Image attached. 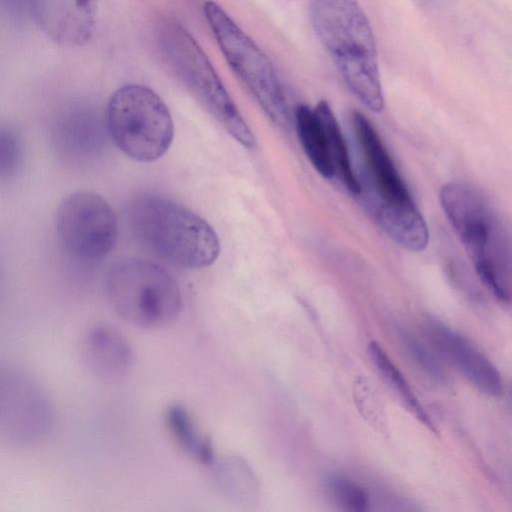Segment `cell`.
Segmentation results:
<instances>
[{"label":"cell","mask_w":512,"mask_h":512,"mask_svg":"<svg viewBox=\"0 0 512 512\" xmlns=\"http://www.w3.org/2000/svg\"><path fill=\"white\" fill-rule=\"evenodd\" d=\"M214 479L220 491L236 502H246L257 488L253 471L244 460L229 457L217 463Z\"/></svg>","instance_id":"ac0fdd59"},{"label":"cell","mask_w":512,"mask_h":512,"mask_svg":"<svg viewBox=\"0 0 512 512\" xmlns=\"http://www.w3.org/2000/svg\"><path fill=\"white\" fill-rule=\"evenodd\" d=\"M160 45L176 77L201 106L237 142L253 148L256 144L254 134L189 31L178 22L166 21L160 31Z\"/></svg>","instance_id":"5b68a950"},{"label":"cell","mask_w":512,"mask_h":512,"mask_svg":"<svg viewBox=\"0 0 512 512\" xmlns=\"http://www.w3.org/2000/svg\"><path fill=\"white\" fill-rule=\"evenodd\" d=\"M439 198L483 284L500 302L512 304L510 229L488 199L468 183H446Z\"/></svg>","instance_id":"6da1fadb"},{"label":"cell","mask_w":512,"mask_h":512,"mask_svg":"<svg viewBox=\"0 0 512 512\" xmlns=\"http://www.w3.org/2000/svg\"><path fill=\"white\" fill-rule=\"evenodd\" d=\"M310 21L351 93L380 112L384 97L371 25L356 0H312Z\"/></svg>","instance_id":"7a4b0ae2"},{"label":"cell","mask_w":512,"mask_h":512,"mask_svg":"<svg viewBox=\"0 0 512 512\" xmlns=\"http://www.w3.org/2000/svg\"><path fill=\"white\" fill-rule=\"evenodd\" d=\"M7 3V6L10 7H16V12H20L23 10V7H25L30 12L31 7V0H5Z\"/></svg>","instance_id":"cb8c5ba5"},{"label":"cell","mask_w":512,"mask_h":512,"mask_svg":"<svg viewBox=\"0 0 512 512\" xmlns=\"http://www.w3.org/2000/svg\"><path fill=\"white\" fill-rule=\"evenodd\" d=\"M510 397H511V402H512V386H511V390H510Z\"/></svg>","instance_id":"d4e9b609"},{"label":"cell","mask_w":512,"mask_h":512,"mask_svg":"<svg viewBox=\"0 0 512 512\" xmlns=\"http://www.w3.org/2000/svg\"><path fill=\"white\" fill-rule=\"evenodd\" d=\"M206 21L229 66L266 115L287 127L289 106L282 83L266 54L214 1L204 4Z\"/></svg>","instance_id":"52a82bcc"},{"label":"cell","mask_w":512,"mask_h":512,"mask_svg":"<svg viewBox=\"0 0 512 512\" xmlns=\"http://www.w3.org/2000/svg\"><path fill=\"white\" fill-rule=\"evenodd\" d=\"M398 336L403 349L414 367L430 382L443 385L447 381L445 370L432 350L410 331L400 328Z\"/></svg>","instance_id":"d6986e66"},{"label":"cell","mask_w":512,"mask_h":512,"mask_svg":"<svg viewBox=\"0 0 512 512\" xmlns=\"http://www.w3.org/2000/svg\"><path fill=\"white\" fill-rule=\"evenodd\" d=\"M23 147L19 134L11 127L0 129V175L11 178L20 170Z\"/></svg>","instance_id":"603a6c76"},{"label":"cell","mask_w":512,"mask_h":512,"mask_svg":"<svg viewBox=\"0 0 512 512\" xmlns=\"http://www.w3.org/2000/svg\"><path fill=\"white\" fill-rule=\"evenodd\" d=\"M56 230L64 249L86 261L106 257L118 239L113 209L102 196L89 191L72 193L60 203Z\"/></svg>","instance_id":"ba28073f"},{"label":"cell","mask_w":512,"mask_h":512,"mask_svg":"<svg viewBox=\"0 0 512 512\" xmlns=\"http://www.w3.org/2000/svg\"><path fill=\"white\" fill-rule=\"evenodd\" d=\"M88 115H75L70 117L64 123L65 126L61 132L66 136L65 141L68 144V149H73L76 152H89L95 145L98 144L100 136V126L97 119L87 117Z\"/></svg>","instance_id":"44dd1931"},{"label":"cell","mask_w":512,"mask_h":512,"mask_svg":"<svg viewBox=\"0 0 512 512\" xmlns=\"http://www.w3.org/2000/svg\"><path fill=\"white\" fill-rule=\"evenodd\" d=\"M81 356L93 375L108 381L126 376L134 361L128 340L119 330L107 324L96 325L86 333Z\"/></svg>","instance_id":"4fadbf2b"},{"label":"cell","mask_w":512,"mask_h":512,"mask_svg":"<svg viewBox=\"0 0 512 512\" xmlns=\"http://www.w3.org/2000/svg\"><path fill=\"white\" fill-rule=\"evenodd\" d=\"M353 397L357 409L368 424L379 432L384 431L386 421L381 398L365 377L355 378Z\"/></svg>","instance_id":"ffe728a7"},{"label":"cell","mask_w":512,"mask_h":512,"mask_svg":"<svg viewBox=\"0 0 512 512\" xmlns=\"http://www.w3.org/2000/svg\"><path fill=\"white\" fill-rule=\"evenodd\" d=\"M314 109L326 135L334 178L352 195H361L362 187L353 172L345 139L330 105L321 100Z\"/></svg>","instance_id":"9a60e30c"},{"label":"cell","mask_w":512,"mask_h":512,"mask_svg":"<svg viewBox=\"0 0 512 512\" xmlns=\"http://www.w3.org/2000/svg\"><path fill=\"white\" fill-rule=\"evenodd\" d=\"M368 354L376 369L397 393L406 409L424 426L436 432L433 421L415 395L407 379L395 366L384 349L375 341L369 343Z\"/></svg>","instance_id":"e0dca14e"},{"label":"cell","mask_w":512,"mask_h":512,"mask_svg":"<svg viewBox=\"0 0 512 512\" xmlns=\"http://www.w3.org/2000/svg\"><path fill=\"white\" fill-rule=\"evenodd\" d=\"M97 0H31L30 13L40 29L54 42L83 46L94 33Z\"/></svg>","instance_id":"7c38bea8"},{"label":"cell","mask_w":512,"mask_h":512,"mask_svg":"<svg viewBox=\"0 0 512 512\" xmlns=\"http://www.w3.org/2000/svg\"><path fill=\"white\" fill-rule=\"evenodd\" d=\"M165 418L173 438L188 456L205 465L214 464V451L210 440L200 434L184 406L171 405Z\"/></svg>","instance_id":"2e32d148"},{"label":"cell","mask_w":512,"mask_h":512,"mask_svg":"<svg viewBox=\"0 0 512 512\" xmlns=\"http://www.w3.org/2000/svg\"><path fill=\"white\" fill-rule=\"evenodd\" d=\"M327 487L333 498L344 509L352 512H364L369 509V496L354 481L339 475L327 479Z\"/></svg>","instance_id":"7402d4cb"},{"label":"cell","mask_w":512,"mask_h":512,"mask_svg":"<svg viewBox=\"0 0 512 512\" xmlns=\"http://www.w3.org/2000/svg\"><path fill=\"white\" fill-rule=\"evenodd\" d=\"M137 241L154 256L182 269H202L220 254L213 227L189 208L167 197L144 194L129 207Z\"/></svg>","instance_id":"3957f363"},{"label":"cell","mask_w":512,"mask_h":512,"mask_svg":"<svg viewBox=\"0 0 512 512\" xmlns=\"http://www.w3.org/2000/svg\"><path fill=\"white\" fill-rule=\"evenodd\" d=\"M425 330L434 349L478 391L491 397L502 394L499 370L470 339L435 317L425 320Z\"/></svg>","instance_id":"30bf717a"},{"label":"cell","mask_w":512,"mask_h":512,"mask_svg":"<svg viewBox=\"0 0 512 512\" xmlns=\"http://www.w3.org/2000/svg\"><path fill=\"white\" fill-rule=\"evenodd\" d=\"M0 429L8 442L30 445L49 431L51 407L31 375L9 369L1 375Z\"/></svg>","instance_id":"9c48e42d"},{"label":"cell","mask_w":512,"mask_h":512,"mask_svg":"<svg viewBox=\"0 0 512 512\" xmlns=\"http://www.w3.org/2000/svg\"><path fill=\"white\" fill-rule=\"evenodd\" d=\"M352 123L364 155L372 192L365 201L389 206H416L405 182L369 119L359 111L352 114Z\"/></svg>","instance_id":"8fae6325"},{"label":"cell","mask_w":512,"mask_h":512,"mask_svg":"<svg viewBox=\"0 0 512 512\" xmlns=\"http://www.w3.org/2000/svg\"><path fill=\"white\" fill-rule=\"evenodd\" d=\"M294 119L298 138L314 169L326 179L334 178L326 135L315 109L298 105Z\"/></svg>","instance_id":"5bb4252c"},{"label":"cell","mask_w":512,"mask_h":512,"mask_svg":"<svg viewBox=\"0 0 512 512\" xmlns=\"http://www.w3.org/2000/svg\"><path fill=\"white\" fill-rule=\"evenodd\" d=\"M106 128L116 147L139 162H153L170 148L174 124L162 98L140 84L117 89L106 109Z\"/></svg>","instance_id":"8992f818"},{"label":"cell","mask_w":512,"mask_h":512,"mask_svg":"<svg viewBox=\"0 0 512 512\" xmlns=\"http://www.w3.org/2000/svg\"><path fill=\"white\" fill-rule=\"evenodd\" d=\"M105 288L114 311L127 323L159 329L178 319L183 302L176 280L158 264L125 259L113 264Z\"/></svg>","instance_id":"277c9868"}]
</instances>
